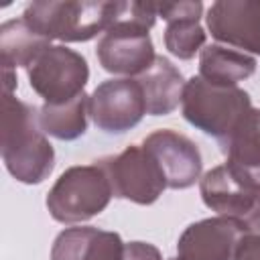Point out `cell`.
I'll return each instance as SVG.
<instances>
[{"label": "cell", "instance_id": "44dd1931", "mask_svg": "<svg viewBox=\"0 0 260 260\" xmlns=\"http://www.w3.org/2000/svg\"><path fill=\"white\" fill-rule=\"evenodd\" d=\"M122 260H162V256L158 248L148 242H128L124 246Z\"/></svg>", "mask_w": 260, "mask_h": 260}, {"label": "cell", "instance_id": "8fae6325", "mask_svg": "<svg viewBox=\"0 0 260 260\" xmlns=\"http://www.w3.org/2000/svg\"><path fill=\"white\" fill-rule=\"evenodd\" d=\"M211 37L232 49L260 55V0H219L207 10Z\"/></svg>", "mask_w": 260, "mask_h": 260}, {"label": "cell", "instance_id": "7c38bea8", "mask_svg": "<svg viewBox=\"0 0 260 260\" xmlns=\"http://www.w3.org/2000/svg\"><path fill=\"white\" fill-rule=\"evenodd\" d=\"M244 230L228 217H207L191 223L179 236L177 260H232Z\"/></svg>", "mask_w": 260, "mask_h": 260}, {"label": "cell", "instance_id": "9c48e42d", "mask_svg": "<svg viewBox=\"0 0 260 260\" xmlns=\"http://www.w3.org/2000/svg\"><path fill=\"white\" fill-rule=\"evenodd\" d=\"M144 114L146 102L138 79H108L89 95V118L104 132L122 134L134 128Z\"/></svg>", "mask_w": 260, "mask_h": 260}, {"label": "cell", "instance_id": "4fadbf2b", "mask_svg": "<svg viewBox=\"0 0 260 260\" xmlns=\"http://www.w3.org/2000/svg\"><path fill=\"white\" fill-rule=\"evenodd\" d=\"M158 16L167 20L165 47L177 59H193L205 47V30L201 26L203 4L193 2H156Z\"/></svg>", "mask_w": 260, "mask_h": 260}, {"label": "cell", "instance_id": "2e32d148", "mask_svg": "<svg viewBox=\"0 0 260 260\" xmlns=\"http://www.w3.org/2000/svg\"><path fill=\"white\" fill-rule=\"evenodd\" d=\"M219 144L232 169L260 181V110L252 108Z\"/></svg>", "mask_w": 260, "mask_h": 260}, {"label": "cell", "instance_id": "9a60e30c", "mask_svg": "<svg viewBox=\"0 0 260 260\" xmlns=\"http://www.w3.org/2000/svg\"><path fill=\"white\" fill-rule=\"evenodd\" d=\"M136 79L144 93L146 114L150 116H167L183 100L187 81L183 79L181 71L162 55H156L152 65Z\"/></svg>", "mask_w": 260, "mask_h": 260}, {"label": "cell", "instance_id": "7a4b0ae2", "mask_svg": "<svg viewBox=\"0 0 260 260\" xmlns=\"http://www.w3.org/2000/svg\"><path fill=\"white\" fill-rule=\"evenodd\" d=\"M156 16V2H120L114 22L95 47L100 65L116 75L144 73L156 57L148 35Z\"/></svg>", "mask_w": 260, "mask_h": 260}, {"label": "cell", "instance_id": "ba28073f", "mask_svg": "<svg viewBox=\"0 0 260 260\" xmlns=\"http://www.w3.org/2000/svg\"><path fill=\"white\" fill-rule=\"evenodd\" d=\"M100 165L110 179L114 197L138 205H150L167 189L160 167L144 146H126L122 152L102 158Z\"/></svg>", "mask_w": 260, "mask_h": 260}, {"label": "cell", "instance_id": "52a82bcc", "mask_svg": "<svg viewBox=\"0 0 260 260\" xmlns=\"http://www.w3.org/2000/svg\"><path fill=\"white\" fill-rule=\"evenodd\" d=\"M30 87L45 100V104H65L83 93L89 79L85 57L77 51L51 45L26 69Z\"/></svg>", "mask_w": 260, "mask_h": 260}, {"label": "cell", "instance_id": "7402d4cb", "mask_svg": "<svg viewBox=\"0 0 260 260\" xmlns=\"http://www.w3.org/2000/svg\"><path fill=\"white\" fill-rule=\"evenodd\" d=\"M169 260H177V258H169Z\"/></svg>", "mask_w": 260, "mask_h": 260}, {"label": "cell", "instance_id": "e0dca14e", "mask_svg": "<svg viewBox=\"0 0 260 260\" xmlns=\"http://www.w3.org/2000/svg\"><path fill=\"white\" fill-rule=\"evenodd\" d=\"M256 71V59L225 45H207L199 53V77L215 85H238Z\"/></svg>", "mask_w": 260, "mask_h": 260}, {"label": "cell", "instance_id": "ffe728a7", "mask_svg": "<svg viewBox=\"0 0 260 260\" xmlns=\"http://www.w3.org/2000/svg\"><path fill=\"white\" fill-rule=\"evenodd\" d=\"M232 260H260V234H244Z\"/></svg>", "mask_w": 260, "mask_h": 260}, {"label": "cell", "instance_id": "277c9868", "mask_svg": "<svg viewBox=\"0 0 260 260\" xmlns=\"http://www.w3.org/2000/svg\"><path fill=\"white\" fill-rule=\"evenodd\" d=\"M181 108L189 124L221 142L252 110V102L238 85H215L195 75L185 83Z\"/></svg>", "mask_w": 260, "mask_h": 260}, {"label": "cell", "instance_id": "8992f818", "mask_svg": "<svg viewBox=\"0 0 260 260\" xmlns=\"http://www.w3.org/2000/svg\"><path fill=\"white\" fill-rule=\"evenodd\" d=\"M199 191L211 211L234 219L244 234H260V181L223 162L201 177Z\"/></svg>", "mask_w": 260, "mask_h": 260}, {"label": "cell", "instance_id": "5b68a950", "mask_svg": "<svg viewBox=\"0 0 260 260\" xmlns=\"http://www.w3.org/2000/svg\"><path fill=\"white\" fill-rule=\"evenodd\" d=\"M114 197L100 162L75 165L61 173L47 195V209L61 223H79L102 213Z\"/></svg>", "mask_w": 260, "mask_h": 260}, {"label": "cell", "instance_id": "5bb4252c", "mask_svg": "<svg viewBox=\"0 0 260 260\" xmlns=\"http://www.w3.org/2000/svg\"><path fill=\"white\" fill-rule=\"evenodd\" d=\"M124 242L120 234L93 225L63 230L51 248V260H122Z\"/></svg>", "mask_w": 260, "mask_h": 260}, {"label": "cell", "instance_id": "d6986e66", "mask_svg": "<svg viewBox=\"0 0 260 260\" xmlns=\"http://www.w3.org/2000/svg\"><path fill=\"white\" fill-rule=\"evenodd\" d=\"M89 118V95L81 93L65 104H45L39 108V122L45 134L59 140H75L85 134Z\"/></svg>", "mask_w": 260, "mask_h": 260}, {"label": "cell", "instance_id": "6da1fadb", "mask_svg": "<svg viewBox=\"0 0 260 260\" xmlns=\"http://www.w3.org/2000/svg\"><path fill=\"white\" fill-rule=\"evenodd\" d=\"M0 152L6 171L24 185L43 183L55 167V150L41 128L39 110L2 93Z\"/></svg>", "mask_w": 260, "mask_h": 260}, {"label": "cell", "instance_id": "ac0fdd59", "mask_svg": "<svg viewBox=\"0 0 260 260\" xmlns=\"http://www.w3.org/2000/svg\"><path fill=\"white\" fill-rule=\"evenodd\" d=\"M47 47H51V41L30 28L24 18L6 20L0 26V63L4 69H28Z\"/></svg>", "mask_w": 260, "mask_h": 260}, {"label": "cell", "instance_id": "3957f363", "mask_svg": "<svg viewBox=\"0 0 260 260\" xmlns=\"http://www.w3.org/2000/svg\"><path fill=\"white\" fill-rule=\"evenodd\" d=\"M120 2L65 0V2H32L22 18L45 39L83 43L104 35L118 14Z\"/></svg>", "mask_w": 260, "mask_h": 260}, {"label": "cell", "instance_id": "30bf717a", "mask_svg": "<svg viewBox=\"0 0 260 260\" xmlns=\"http://www.w3.org/2000/svg\"><path fill=\"white\" fill-rule=\"evenodd\" d=\"M142 146L160 167L169 189H187L201 177L203 158L193 140L171 128H160L148 134Z\"/></svg>", "mask_w": 260, "mask_h": 260}]
</instances>
